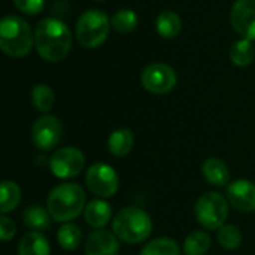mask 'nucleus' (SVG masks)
<instances>
[{
    "label": "nucleus",
    "instance_id": "1",
    "mask_svg": "<svg viewBox=\"0 0 255 255\" xmlns=\"http://www.w3.org/2000/svg\"><path fill=\"white\" fill-rule=\"evenodd\" d=\"M34 46L45 61H61L70 52L72 33L63 21L57 18H45L36 25Z\"/></svg>",
    "mask_w": 255,
    "mask_h": 255
},
{
    "label": "nucleus",
    "instance_id": "2",
    "mask_svg": "<svg viewBox=\"0 0 255 255\" xmlns=\"http://www.w3.org/2000/svg\"><path fill=\"white\" fill-rule=\"evenodd\" d=\"M85 193L78 184H60L48 196L46 209L57 223H72L85 211Z\"/></svg>",
    "mask_w": 255,
    "mask_h": 255
},
{
    "label": "nucleus",
    "instance_id": "3",
    "mask_svg": "<svg viewBox=\"0 0 255 255\" xmlns=\"http://www.w3.org/2000/svg\"><path fill=\"white\" fill-rule=\"evenodd\" d=\"M112 232L126 244L137 245L145 242L152 233V220L140 208H123L112 220Z\"/></svg>",
    "mask_w": 255,
    "mask_h": 255
},
{
    "label": "nucleus",
    "instance_id": "4",
    "mask_svg": "<svg viewBox=\"0 0 255 255\" xmlns=\"http://www.w3.org/2000/svg\"><path fill=\"white\" fill-rule=\"evenodd\" d=\"M34 45V33L30 25L18 15H6L0 21V48L13 58L30 54Z\"/></svg>",
    "mask_w": 255,
    "mask_h": 255
},
{
    "label": "nucleus",
    "instance_id": "5",
    "mask_svg": "<svg viewBox=\"0 0 255 255\" xmlns=\"http://www.w3.org/2000/svg\"><path fill=\"white\" fill-rule=\"evenodd\" d=\"M111 28V19L99 9H88L76 22V37L79 43L87 49H96L102 46Z\"/></svg>",
    "mask_w": 255,
    "mask_h": 255
},
{
    "label": "nucleus",
    "instance_id": "6",
    "mask_svg": "<svg viewBox=\"0 0 255 255\" xmlns=\"http://www.w3.org/2000/svg\"><path fill=\"white\" fill-rule=\"evenodd\" d=\"M194 214L200 226L208 230H218L226 224V220L229 217L227 199L215 191L205 193L197 199Z\"/></svg>",
    "mask_w": 255,
    "mask_h": 255
},
{
    "label": "nucleus",
    "instance_id": "7",
    "mask_svg": "<svg viewBox=\"0 0 255 255\" xmlns=\"http://www.w3.org/2000/svg\"><path fill=\"white\" fill-rule=\"evenodd\" d=\"M49 170L58 179L76 178L85 166V155L75 146H64L57 149L49 158Z\"/></svg>",
    "mask_w": 255,
    "mask_h": 255
},
{
    "label": "nucleus",
    "instance_id": "8",
    "mask_svg": "<svg viewBox=\"0 0 255 255\" xmlns=\"http://www.w3.org/2000/svg\"><path fill=\"white\" fill-rule=\"evenodd\" d=\"M85 184L93 194L102 199H109L117 194L120 188V178L112 166L106 163H96L88 169Z\"/></svg>",
    "mask_w": 255,
    "mask_h": 255
},
{
    "label": "nucleus",
    "instance_id": "9",
    "mask_svg": "<svg viewBox=\"0 0 255 255\" xmlns=\"http://www.w3.org/2000/svg\"><path fill=\"white\" fill-rule=\"evenodd\" d=\"M140 82L143 88L154 94H167L170 93L176 82V72L164 63H154L143 69L140 75Z\"/></svg>",
    "mask_w": 255,
    "mask_h": 255
},
{
    "label": "nucleus",
    "instance_id": "10",
    "mask_svg": "<svg viewBox=\"0 0 255 255\" xmlns=\"http://www.w3.org/2000/svg\"><path fill=\"white\" fill-rule=\"evenodd\" d=\"M63 136L61 121L54 115H42L33 123L31 127V142L40 151L54 149Z\"/></svg>",
    "mask_w": 255,
    "mask_h": 255
},
{
    "label": "nucleus",
    "instance_id": "11",
    "mask_svg": "<svg viewBox=\"0 0 255 255\" xmlns=\"http://www.w3.org/2000/svg\"><path fill=\"white\" fill-rule=\"evenodd\" d=\"M233 28L248 40H255V0H236L230 12Z\"/></svg>",
    "mask_w": 255,
    "mask_h": 255
},
{
    "label": "nucleus",
    "instance_id": "12",
    "mask_svg": "<svg viewBox=\"0 0 255 255\" xmlns=\"http://www.w3.org/2000/svg\"><path fill=\"white\" fill-rule=\"evenodd\" d=\"M227 200L244 214L255 212V184L248 179L233 181L227 185Z\"/></svg>",
    "mask_w": 255,
    "mask_h": 255
},
{
    "label": "nucleus",
    "instance_id": "13",
    "mask_svg": "<svg viewBox=\"0 0 255 255\" xmlns=\"http://www.w3.org/2000/svg\"><path fill=\"white\" fill-rule=\"evenodd\" d=\"M118 253L120 242L114 232H108L105 229L94 230L85 241L87 255H118Z\"/></svg>",
    "mask_w": 255,
    "mask_h": 255
},
{
    "label": "nucleus",
    "instance_id": "14",
    "mask_svg": "<svg viewBox=\"0 0 255 255\" xmlns=\"http://www.w3.org/2000/svg\"><path fill=\"white\" fill-rule=\"evenodd\" d=\"M84 218L87 221V224L96 230L105 229L109 221L112 220V208L108 202L102 200V199H94L91 200L84 211Z\"/></svg>",
    "mask_w": 255,
    "mask_h": 255
},
{
    "label": "nucleus",
    "instance_id": "15",
    "mask_svg": "<svg viewBox=\"0 0 255 255\" xmlns=\"http://www.w3.org/2000/svg\"><path fill=\"white\" fill-rule=\"evenodd\" d=\"M202 173L205 179L214 187H226L230 181V172L227 164L217 157H209L205 160L202 166Z\"/></svg>",
    "mask_w": 255,
    "mask_h": 255
},
{
    "label": "nucleus",
    "instance_id": "16",
    "mask_svg": "<svg viewBox=\"0 0 255 255\" xmlns=\"http://www.w3.org/2000/svg\"><path fill=\"white\" fill-rule=\"evenodd\" d=\"M134 146V136L128 128H118L108 139V149L114 157H127Z\"/></svg>",
    "mask_w": 255,
    "mask_h": 255
},
{
    "label": "nucleus",
    "instance_id": "17",
    "mask_svg": "<svg viewBox=\"0 0 255 255\" xmlns=\"http://www.w3.org/2000/svg\"><path fill=\"white\" fill-rule=\"evenodd\" d=\"M18 255H51V247L40 232H30L19 241Z\"/></svg>",
    "mask_w": 255,
    "mask_h": 255
},
{
    "label": "nucleus",
    "instance_id": "18",
    "mask_svg": "<svg viewBox=\"0 0 255 255\" xmlns=\"http://www.w3.org/2000/svg\"><path fill=\"white\" fill-rule=\"evenodd\" d=\"M51 214L40 205H31L22 212V223L33 232H45L51 227Z\"/></svg>",
    "mask_w": 255,
    "mask_h": 255
},
{
    "label": "nucleus",
    "instance_id": "19",
    "mask_svg": "<svg viewBox=\"0 0 255 255\" xmlns=\"http://www.w3.org/2000/svg\"><path fill=\"white\" fill-rule=\"evenodd\" d=\"M155 28L158 34L164 39H173L179 34L182 28L181 18L173 10H163L155 21Z\"/></svg>",
    "mask_w": 255,
    "mask_h": 255
},
{
    "label": "nucleus",
    "instance_id": "20",
    "mask_svg": "<svg viewBox=\"0 0 255 255\" xmlns=\"http://www.w3.org/2000/svg\"><path fill=\"white\" fill-rule=\"evenodd\" d=\"M57 241L63 250L73 251V250L79 248V245L82 242V232L76 224L64 223L57 232Z\"/></svg>",
    "mask_w": 255,
    "mask_h": 255
},
{
    "label": "nucleus",
    "instance_id": "21",
    "mask_svg": "<svg viewBox=\"0 0 255 255\" xmlns=\"http://www.w3.org/2000/svg\"><path fill=\"white\" fill-rule=\"evenodd\" d=\"M211 248V236L206 232L196 230L187 236L184 241V254L205 255Z\"/></svg>",
    "mask_w": 255,
    "mask_h": 255
},
{
    "label": "nucleus",
    "instance_id": "22",
    "mask_svg": "<svg viewBox=\"0 0 255 255\" xmlns=\"http://www.w3.org/2000/svg\"><path fill=\"white\" fill-rule=\"evenodd\" d=\"M21 202V190L13 181L1 182V196H0V212L4 215L12 212Z\"/></svg>",
    "mask_w": 255,
    "mask_h": 255
},
{
    "label": "nucleus",
    "instance_id": "23",
    "mask_svg": "<svg viewBox=\"0 0 255 255\" xmlns=\"http://www.w3.org/2000/svg\"><path fill=\"white\" fill-rule=\"evenodd\" d=\"M139 255H181L178 244L170 238H157L148 242Z\"/></svg>",
    "mask_w": 255,
    "mask_h": 255
},
{
    "label": "nucleus",
    "instance_id": "24",
    "mask_svg": "<svg viewBox=\"0 0 255 255\" xmlns=\"http://www.w3.org/2000/svg\"><path fill=\"white\" fill-rule=\"evenodd\" d=\"M255 51L253 46V42L248 39H241L238 42L233 43L232 49H230V60L233 64L245 67L248 64L253 63L254 60Z\"/></svg>",
    "mask_w": 255,
    "mask_h": 255
},
{
    "label": "nucleus",
    "instance_id": "25",
    "mask_svg": "<svg viewBox=\"0 0 255 255\" xmlns=\"http://www.w3.org/2000/svg\"><path fill=\"white\" fill-rule=\"evenodd\" d=\"M54 100H55L54 91L51 90L49 85L37 84V85L33 87V90H31V103L39 112H42V114L49 112L52 109V106H54Z\"/></svg>",
    "mask_w": 255,
    "mask_h": 255
},
{
    "label": "nucleus",
    "instance_id": "26",
    "mask_svg": "<svg viewBox=\"0 0 255 255\" xmlns=\"http://www.w3.org/2000/svg\"><path fill=\"white\" fill-rule=\"evenodd\" d=\"M137 24H139V16L131 9H121L115 12L111 18V25L118 33H123V34L131 33L137 27Z\"/></svg>",
    "mask_w": 255,
    "mask_h": 255
},
{
    "label": "nucleus",
    "instance_id": "27",
    "mask_svg": "<svg viewBox=\"0 0 255 255\" xmlns=\"http://www.w3.org/2000/svg\"><path fill=\"white\" fill-rule=\"evenodd\" d=\"M217 241L224 250H238L242 244V232L233 224H224L217 232Z\"/></svg>",
    "mask_w": 255,
    "mask_h": 255
},
{
    "label": "nucleus",
    "instance_id": "28",
    "mask_svg": "<svg viewBox=\"0 0 255 255\" xmlns=\"http://www.w3.org/2000/svg\"><path fill=\"white\" fill-rule=\"evenodd\" d=\"M18 10L25 15H37L45 7V0H13Z\"/></svg>",
    "mask_w": 255,
    "mask_h": 255
},
{
    "label": "nucleus",
    "instance_id": "29",
    "mask_svg": "<svg viewBox=\"0 0 255 255\" xmlns=\"http://www.w3.org/2000/svg\"><path fill=\"white\" fill-rule=\"evenodd\" d=\"M15 233H16L15 223L10 218H7L6 215H1L0 217V238H1V241L3 242L10 241L15 236Z\"/></svg>",
    "mask_w": 255,
    "mask_h": 255
},
{
    "label": "nucleus",
    "instance_id": "30",
    "mask_svg": "<svg viewBox=\"0 0 255 255\" xmlns=\"http://www.w3.org/2000/svg\"><path fill=\"white\" fill-rule=\"evenodd\" d=\"M97 1H100V0H97Z\"/></svg>",
    "mask_w": 255,
    "mask_h": 255
}]
</instances>
